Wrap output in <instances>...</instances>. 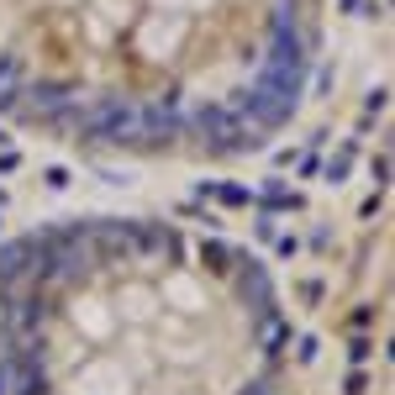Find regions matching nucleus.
Here are the masks:
<instances>
[{"instance_id":"obj_1","label":"nucleus","mask_w":395,"mask_h":395,"mask_svg":"<svg viewBox=\"0 0 395 395\" xmlns=\"http://www.w3.org/2000/svg\"><path fill=\"white\" fill-rule=\"evenodd\" d=\"M263 343L258 300L227 311L216 274L143 238L26 253L6 295L11 395H253Z\"/></svg>"}]
</instances>
